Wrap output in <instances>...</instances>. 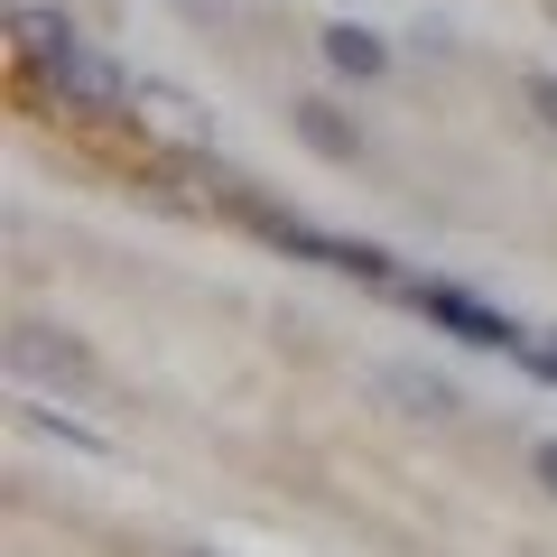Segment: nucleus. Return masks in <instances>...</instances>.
I'll use <instances>...</instances> for the list:
<instances>
[{
    "instance_id": "obj_10",
    "label": "nucleus",
    "mask_w": 557,
    "mask_h": 557,
    "mask_svg": "<svg viewBox=\"0 0 557 557\" xmlns=\"http://www.w3.org/2000/svg\"><path fill=\"white\" fill-rule=\"evenodd\" d=\"M539 483H548V493H557V437L539 446Z\"/></svg>"
},
{
    "instance_id": "obj_8",
    "label": "nucleus",
    "mask_w": 557,
    "mask_h": 557,
    "mask_svg": "<svg viewBox=\"0 0 557 557\" xmlns=\"http://www.w3.org/2000/svg\"><path fill=\"white\" fill-rule=\"evenodd\" d=\"M298 139L317 149V159H362V131L335 112V102H298Z\"/></svg>"
},
{
    "instance_id": "obj_5",
    "label": "nucleus",
    "mask_w": 557,
    "mask_h": 557,
    "mask_svg": "<svg viewBox=\"0 0 557 557\" xmlns=\"http://www.w3.org/2000/svg\"><path fill=\"white\" fill-rule=\"evenodd\" d=\"M372 399H391L399 418H456V409H465L456 381L418 372V362H372Z\"/></svg>"
},
{
    "instance_id": "obj_9",
    "label": "nucleus",
    "mask_w": 557,
    "mask_h": 557,
    "mask_svg": "<svg viewBox=\"0 0 557 557\" xmlns=\"http://www.w3.org/2000/svg\"><path fill=\"white\" fill-rule=\"evenodd\" d=\"M530 102L548 112V131H557V75H530Z\"/></svg>"
},
{
    "instance_id": "obj_3",
    "label": "nucleus",
    "mask_w": 557,
    "mask_h": 557,
    "mask_svg": "<svg viewBox=\"0 0 557 557\" xmlns=\"http://www.w3.org/2000/svg\"><path fill=\"white\" fill-rule=\"evenodd\" d=\"M409 298L428 307V317H437V325H456L465 344H483V354H530V335H520V325L502 317V307L465 298V288H437V278H428V288H409Z\"/></svg>"
},
{
    "instance_id": "obj_11",
    "label": "nucleus",
    "mask_w": 557,
    "mask_h": 557,
    "mask_svg": "<svg viewBox=\"0 0 557 557\" xmlns=\"http://www.w3.org/2000/svg\"><path fill=\"white\" fill-rule=\"evenodd\" d=\"M530 362H539V372H548V381H557V344H530Z\"/></svg>"
},
{
    "instance_id": "obj_1",
    "label": "nucleus",
    "mask_w": 557,
    "mask_h": 557,
    "mask_svg": "<svg viewBox=\"0 0 557 557\" xmlns=\"http://www.w3.org/2000/svg\"><path fill=\"white\" fill-rule=\"evenodd\" d=\"M10 38H20V57L47 75V94H65L75 112L112 121V112H131V102H139V84L121 75L102 47H84V28L65 20V10H10Z\"/></svg>"
},
{
    "instance_id": "obj_12",
    "label": "nucleus",
    "mask_w": 557,
    "mask_h": 557,
    "mask_svg": "<svg viewBox=\"0 0 557 557\" xmlns=\"http://www.w3.org/2000/svg\"><path fill=\"white\" fill-rule=\"evenodd\" d=\"M186 557H214V548H186Z\"/></svg>"
},
{
    "instance_id": "obj_6",
    "label": "nucleus",
    "mask_w": 557,
    "mask_h": 557,
    "mask_svg": "<svg viewBox=\"0 0 557 557\" xmlns=\"http://www.w3.org/2000/svg\"><path fill=\"white\" fill-rule=\"evenodd\" d=\"M131 112H139V121H159L177 149H214V121H205L196 102L177 94V84H159V75H139V102H131Z\"/></svg>"
},
{
    "instance_id": "obj_2",
    "label": "nucleus",
    "mask_w": 557,
    "mask_h": 557,
    "mask_svg": "<svg viewBox=\"0 0 557 557\" xmlns=\"http://www.w3.org/2000/svg\"><path fill=\"white\" fill-rule=\"evenodd\" d=\"M260 233L278 242V251H298V260H317V270H335V278H372V288H391V251L381 242H344V233H317V223H298V214H260Z\"/></svg>"
},
{
    "instance_id": "obj_4",
    "label": "nucleus",
    "mask_w": 557,
    "mask_h": 557,
    "mask_svg": "<svg viewBox=\"0 0 557 557\" xmlns=\"http://www.w3.org/2000/svg\"><path fill=\"white\" fill-rule=\"evenodd\" d=\"M10 362H20L28 381H65V391H94V354H84L75 335H57V325H20V335H10Z\"/></svg>"
},
{
    "instance_id": "obj_7",
    "label": "nucleus",
    "mask_w": 557,
    "mask_h": 557,
    "mask_svg": "<svg viewBox=\"0 0 557 557\" xmlns=\"http://www.w3.org/2000/svg\"><path fill=\"white\" fill-rule=\"evenodd\" d=\"M325 65H335V75H354V84H372V75H391V47H381L372 38V28H354V20H335V28H325Z\"/></svg>"
}]
</instances>
